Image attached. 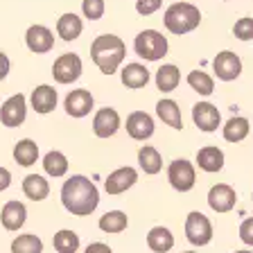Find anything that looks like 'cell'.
I'll return each instance as SVG.
<instances>
[{
	"label": "cell",
	"mask_w": 253,
	"mask_h": 253,
	"mask_svg": "<svg viewBox=\"0 0 253 253\" xmlns=\"http://www.w3.org/2000/svg\"><path fill=\"white\" fill-rule=\"evenodd\" d=\"M61 204L63 208L75 217H88L95 212L97 204H100V192L95 188V183L82 174L70 176L61 188Z\"/></svg>",
	"instance_id": "6da1fadb"
},
{
	"label": "cell",
	"mask_w": 253,
	"mask_h": 253,
	"mask_svg": "<svg viewBox=\"0 0 253 253\" xmlns=\"http://www.w3.org/2000/svg\"><path fill=\"white\" fill-rule=\"evenodd\" d=\"M126 57V45L116 34H102L90 43V59L100 68V73L113 75L118 73L120 63Z\"/></svg>",
	"instance_id": "7a4b0ae2"
},
{
	"label": "cell",
	"mask_w": 253,
	"mask_h": 253,
	"mask_svg": "<svg viewBox=\"0 0 253 253\" xmlns=\"http://www.w3.org/2000/svg\"><path fill=\"white\" fill-rule=\"evenodd\" d=\"M163 21H165L168 32L181 37V34H188V32L199 27L201 11H199V7H195L192 2H174V5L168 7Z\"/></svg>",
	"instance_id": "3957f363"
},
{
	"label": "cell",
	"mask_w": 253,
	"mask_h": 253,
	"mask_svg": "<svg viewBox=\"0 0 253 253\" xmlns=\"http://www.w3.org/2000/svg\"><path fill=\"white\" fill-rule=\"evenodd\" d=\"M133 50L145 61H158L168 54V39L156 30H142L133 41Z\"/></svg>",
	"instance_id": "277c9868"
},
{
	"label": "cell",
	"mask_w": 253,
	"mask_h": 253,
	"mask_svg": "<svg viewBox=\"0 0 253 253\" xmlns=\"http://www.w3.org/2000/svg\"><path fill=\"white\" fill-rule=\"evenodd\" d=\"M185 237L195 247H206L212 240V224L211 219L199 211H192L185 219Z\"/></svg>",
	"instance_id": "5b68a950"
},
{
	"label": "cell",
	"mask_w": 253,
	"mask_h": 253,
	"mask_svg": "<svg viewBox=\"0 0 253 253\" xmlns=\"http://www.w3.org/2000/svg\"><path fill=\"white\" fill-rule=\"evenodd\" d=\"M168 181L174 190H179V192H190L197 183L195 165L190 163V161H185V158L172 161L168 168Z\"/></svg>",
	"instance_id": "8992f818"
},
{
	"label": "cell",
	"mask_w": 253,
	"mask_h": 253,
	"mask_svg": "<svg viewBox=\"0 0 253 253\" xmlns=\"http://www.w3.org/2000/svg\"><path fill=\"white\" fill-rule=\"evenodd\" d=\"M82 75V59L75 52H66L61 57L54 59L52 66V77L57 84H73Z\"/></svg>",
	"instance_id": "52a82bcc"
},
{
	"label": "cell",
	"mask_w": 253,
	"mask_h": 253,
	"mask_svg": "<svg viewBox=\"0 0 253 253\" xmlns=\"http://www.w3.org/2000/svg\"><path fill=\"white\" fill-rule=\"evenodd\" d=\"M25 118H27L25 95H21V93L11 95L9 100H5V104L0 106V122H2L5 126H9V129L21 126L23 122H25Z\"/></svg>",
	"instance_id": "ba28073f"
},
{
	"label": "cell",
	"mask_w": 253,
	"mask_h": 253,
	"mask_svg": "<svg viewBox=\"0 0 253 253\" xmlns=\"http://www.w3.org/2000/svg\"><path fill=\"white\" fill-rule=\"evenodd\" d=\"M212 70H215L217 79H221V82H233V79H237L240 73H242V59L237 57L235 52H231V50H224V52H219L215 57Z\"/></svg>",
	"instance_id": "9c48e42d"
},
{
	"label": "cell",
	"mask_w": 253,
	"mask_h": 253,
	"mask_svg": "<svg viewBox=\"0 0 253 253\" xmlns=\"http://www.w3.org/2000/svg\"><path fill=\"white\" fill-rule=\"evenodd\" d=\"M192 120H195V125L199 126L201 131L211 133V131H217L221 116L215 104H211V102H197L192 106Z\"/></svg>",
	"instance_id": "30bf717a"
},
{
	"label": "cell",
	"mask_w": 253,
	"mask_h": 253,
	"mask_svg": "<svg viewBox=\"0 0 253 253\" xmlns=\"http://www.w3.org/2000/svg\"><path fill=\"white\" fill-rule=\"evenodd\" d=\"M120 129V116H118L116 109L111 106H104L95 113L93 118V131L97 138H111L116 136V131Z\"/></svg>",
	"instance_id": "8fae6325"
},
{
	"label": "cell",
	"mask_w": 253,
	"mask_h": 253,
	"mask_svg": "<svg viewBox=\"0 0 253 253\" xmlns=\"http://www.w3.org/2000/svg\"><path fill=\"white\" fill-rule=\"evenodd\" d=\"M235 204H237V195L228 183H217L208 192V206L215 212H228L235 208Z\"/></svg>",
	"instance_id": "7c38bea8"
},
{
	"label": "cell",
	"mask_w": 253,
	"mask_h": 253,
	"mask_svg": "<svg viewBox=\"0 0 253 253\" xmlns=\"http://www.w3.org/2000/svg\"><path fill=\"white\" fill-rule=\"evenodd\" d=\"M25 43L34 54H45L54 47V34L45 25H32L25 34Z\"/></svg>",
	"instance_id": "4fadbf2b"
},
{
	"label": "cell",
	"mask_w": 253,
	"mask_h": 253,
	"mask_svg": "<svg viewBox=\"0 0 253 253\" xmlns=\"http://www.w3.org/2000/svg\"><path fill=\"white\" fill-rule=\"evenodd\" d=\"M138 181V172L133 168H120L116 172H111L104 181V190L109 195H122Z\"/></svg>",
	"instance_id": "5bb4252c"
},
{
	"label": "cell",
	"mask_w": 253,
	"mask_h": 253,
	"mask_svg": "<svg viewBox=\"0 0 253 253\" xmlns=\"http://www.w3.org/2000/svg\"><path fill=\"white\" fill-rule=\"evenodd\" d=\"M126 133L133 140H147L154 136V120L145 111H133L131 116L126 118Z\"/></svg>",
	"instance_id": "9a60e30c"
},
{
	"label": "cell",
	"mask_w": 253,
	"mask_h": 253,
	"mask_svg": "<svg viewBox=\"0 0 253 253\" xmlns=\"http://www.w3.org/2000/svg\"><path fill=\"white\" fill-rule=\"evenodd\" d=\"M63 106H66V113H68V116L84 118V116H88L90 109H93V95H90L86 88L70 90L66 102H63Z\"/></svg>",
	"instance_id": "2e32d148"
},
{
	"label": "cell",
	"mask_w": 253,
	"mask_h": 253,
	"mask_svg": "<svg viewBox=\"0 0 253 253\" xmlns=\"http://www.w3.org/2000/svg\"><path fill=\"white\" fill-rule=\"evenodd\" d=\"M30 102H32V109L37 111V113L45 116V113H50V111L57 109V90H54L52 86L41 84V86H37V88L32 90Z\"/></svg>",
	"instance_id": "e0dca14e"
},
{
	"label": "cell",
	"mask_w": 253,
	"mask_h": 253,
	"mask_svg": "<svg viewBox=\"0 0 253 253\" xmlns=\"http://www.w3.org/2000/svg\"><path fill=\"white\" fill-rule=\"evenodd\" d=\"M25 217H27V208L25 204L21 201H7L0 211V221L7 231H18V228L25 224Z\"/></svg>",
	"instance_id": "ac0fdd59"
},
{
	"label": "cell",
	"mask_w": 253,
	"mask_h": 253,
	"mask_svg": "<svg viewBox=\"0 0 253 253\" xmlns=\"http://www.w3.org/2000/svg\"><path fill=\"white\" fill-rule=\"evenodd\" d=\"M120 79H122V84H125L126 88L138 90V88H142V86H147L149 70L145 68L142 63H126L125 68H122V73H120Z\"/></svg>",
	"instance_id": "d6986e66"
},
{
	"label": "cell",
	"mask_w": 253,
	"mask_h": 253,
	"mask_svg": "<svg viewBox=\"0 0 253 253\" xmlns=\"http://www.w3.org/2000/svg\"><path fill=\"white\" fill-rule=\"evenodd\" d=\"M197 165H199V169H204V172H219L221 168H224V152H221L219 147H212V145H208V147H201L199 152H197Z\"/></svg>",
	"instance_id": "ffe728a7"
},
{
	"label": "cell",
	"mask_w": 253,
	"mask_h": 253,
	"mask_svg": "<svg viewBox=\"0 0 253 253\" xmlns=\"http://www.w3.org/2000/svg\"><path fill=\"white\" fill-rule=\"evenodd\" d=\"M147 247L154 253H168L174 247V235L169 233V228L165 226H154L147 233Z\"/></svg>",
	"instance_id": "44dd1931"
},
{
	"label": "cell",
	"mask_w": 253,
	"mask_h": 253,
	"mask_svg": "<svg viewBox=\"0 0 253 253\" xmlns=\"http://www.w3.org/2000/svg\"><path fill=\"white\" fill-rule=\"evenodd\" d=\"M156 116L172 129H183V118H181V109L174 100H161L156 104Z\"/></svg>",
	"instance_id": "7402d4cb"
},
{
	"label": "cell",
	"mask_w": 253,
	"mask_h": 253,
	"mask_svg": "<svg viewBox=\"0 0 253 253\" xmlns=\"http://www.w3.org/2000/svg\"><path fill=\"white\" fill-rule=\"evenodd\" d=\"M82 30H84V23H82V18H79L77 14H63L57 21V34L63 41H75V39H79Z\"/></svg>",
	"instance_id": "603a6c76"
},
{
	"label": "cell",
	"mask_w": 253,
	"mask_h": 253,
	"mask_svg": "<svg viewBox=\"0 0 253 253\" xmlns=\"http://www.w3.org/2000/svg\"><path fill=\"white\" fill-rule=\"evenodd\" d=\"M23 192H25V197L32 201H43L50 195V183L43 179L41 174H30V176H25V181H23Z\"/></svg>",
	"instance_id": "cb8c5ba5"
},
{
	"label": "cell",
	"mask_w": 253,
	"mask_h": 253,
	"mask_svg": "<svg viewBox=\"0 0 253 253\" xmlns=\"http://www.w3.org/2000/svg\"><path fill=\"white\" fill-rule=\"evenodd\" d=\"M39 158V145L34 140H30V138H23V140L16 142L14 147V161L18 165H23V168H30V165L37 163Z\"/></svg>",
	"instance_id": "d4e9b609"
},
{
	"label": "cell",
	"mask_w": 253,
	"mask_h": 253,
	"mask_svg": "<svg viewBox=\"0 0 253 253\" xmlns=\"http://www.w3.org/2000/svg\"><path fill=\"white\" fill-rule=\"evenodd\" d=\"M181 82V73L176 66H172V63H165V66H161V68L156 70V86L158 90H163V93H172L176 86H179Z\"/></svg>",
	"instance_id": "484cf974"
},
{
	"label": "cell",
	"mask_w": 253,
	"mask_h": 253,
	"mask_svg": "<svg viewBox=\"0 0 253 253\" xmlns=\"http://www.w3.org/2000/svg\"><path fill=\"white\" fill-rule=\"evenodd\" d=\"M138 163H140L145 174H158L161 168H163L161 154H158V149L152 147V145H145V147L138 149Z\"/></svg>",
	"instance_id": "4316f807"
},
{
	"label": "cell",
	"mask_w": 253,
	"mask_h": 253,
	"mask_svg": "<svg viewBox=\"0 0 253 253\" xmlns=\"http://www.w3.org/2000/svg\"><path fill=\"white\" fill-rule=\"evenodd\" d=\"M126 226H129V217L122 211H109L100 217V231L111 233V235L126 231Z\"/></svg>",
	"instance_id": "83f0119b"
},
{
	"label": "cell",
	"mask_w": 253,
	"mask_h": 253,
	"mask_svg": "<svg viewBox=\"0 0 253 253\" xmlns=\"http://www.w3.org/2000/svg\"><path fill=\"white\" fill-rule=\"evenodd\" d=\"M251 126H249V120L242 116H235L224 125V140L228 142H242L244 138L249 136Z\"/></svg>",
	"instance_id": "f1b7e54d"
},
{
	"label": "cell",
	"mask_w": 253,
	"mask_h": 253,
	"mask_svg": "<svg viewBox=\"0 0 253 253\" xmlns=\"http://www.w3.org/2000/svg\"><path fill=\"white\" fill-rule=\"evenodd\" d=\"M43 169H45L50 176L59 179V176H63V174L68 172V158L63 156L61 152L52 149V152H47L45 158H43Z\"/></svg>",
	"instance_id": "f546056e"
},
{
	"label": "cell",
	"mask_w": 253,
	"mask_h": 253,
	"mask_svg": "<svg viewBox=\"0 0 253 253\" xmlns=\"http://www.w3.org/2000/svg\"><path fill=\"white\" fill-rule=\"evenodd\" d=\"M52 247L57 249V253H77V249H79V235L75 231L63 228V231L54 233Z\"/></svg>",
	"instance_id": "4dcf8cb0"
},
{
	"label": "cell",
	"mask_w": 253,
	"mask_h": 253,
	"mask_svg": "<svg viewBox=\"0 0 253 253\" xmlns=\"http://www.w3.org/2000/svg\"><path fill=\"white\" fill-rule=\"evenodd\" d=\"M11 253H43V242L41 237L25 233V235H18L11 242Z\"/></svg>",
	"instance_id": "1f68e13d"
},
{
	"label": "cell",
	"mask_w": 253,
	"mask_h": 253,
	"mask_svg": "<svg viewBox=\"0 0 253 253\" xmlns=\"http://www.w3.org/2000/svg\"><path fill=\"white\" fill-rule=\"evenodd\" d=\"M188 84H190V88L197 90L199 95H211L215 90V79L208 73H204V70H192L188 75Z\"/></svg>",
	"instance_id": "d6a6232c"
},
{
	"label": "cell",
	"mask_w": 253,
	"mask_h": 253,
	"mask_svg": "<svg viewBox=\"0 0 253 253\" xmlns=\"http://www.w3.org/2000/svg\"><path fill=\"white\" fill-rule=\"evenodd\" d=\"M82 11L88 21H100L104 16V0H82Z\"/></svg>",
	"instance_id": "836d02e7"
},
{
	"label": "cell",
	"mask_w": 253,
	"mask_h": 253,
	"mask_svg": "<svg viewBox=\"0 0 253 253\" xmlns=\"http://www.w3.org/2000/svg\"><path fill=\"white\" fill-rule=\"evenodd\" d=\"M233 34H235L240 41H251L253 39V18H249V16L240 18V21L233 25Z\"/></svg>",
	"instance_id": "e575fe53"
},
{
	"label": "cell",
	"mask_w": 253,
	"mask_h": 253,
	"mask_svg": "<svg viewBox=\"0 0 253 253\" xmlns=\"http://www.w3.org/2000/svg\"><path fill=\"white\" fill-rule=\"evenodd\" d=\"M161 0H136V11L140 16H152L161 9Z\"/></svg>",
	"instance_id": "d590c367"
},
{
	"label": "cell",
	"mask_w": 253,
	"mask_h": 253,
	"mask_svg": "<svg viewBox=\"0 0 253 253\" xmlns=\"http://www.w3.org/2000/svg\"><path fill=\"white\" fill-rule=\"evenodd\" d=\"M240 240L249 247H253V217H249L240 224Z\"/></svg>",
	"instance_id": "8d00e7d4"
},
{
	"label": "cell",
	"mask_w": 253,
	"mask_h": 253,
	"mask_svg": "<svg viewBox=\"0 0 253 253\" xmlns=\"http://www.w3.org/2000/svg\"><path fill=\"white\" fill-rule=\"evenodd\" d=\"M84 253H113V251H111V247H106L104 242H93L86 247Z\"/></svg>",
	"instance_id": "74e56055"
},
{
	"label": "cell",
	"mask_w": 253,
	"mask_h": 253,
	"mask_svg": "<svg viewBox=\"0 0 253 253\" xmlns=\"http://www.w3.org/2000/svg\"><path fill=\"white\" fill-rule=\"evenodd\" d=\"M11 185V172L7 168H0V192Z\"/></svg>",
	"instance_id": "f35d334b"
},
{
	"label": "cell",
	"mask_w": 253,
	"mask_h": 253,
	"mask_svg": "<svg viewBox=\"0 0 253 253\" xmlns=\"http://www.w3.org/2000/svg\"><path fill=\"white\" fill-rule=\"evenodd\" d=\"M9 75V57L5 52H0V82Z\"/></svg>",
	"instance_id": "ab89813d"
},
{
	"label": "cell",
	"mask_w": 253,
	"mask_h": 253,
	"mask_svg": "<svg viewBox=\"0 0 253 253\" xmlns=\"http://www.w3.org/2000/svg\"><path fill=\"white\" fill-rule=\"evenodd\" d=\"M235 253H251V251H235Z\"/></svg>",
	"instance_id": "60d3db41"
},
{
	"label": "cell",
	"mask_w": 253,
	"mask_h": 253,
	"mask_svg": "<svg viewBox=\"0 0 253 253\" xmlns=\"http://www.w3.org/2000/svg\"><path fill=\"white\" fill-rule=\"evenodd\" d=\"M185 253H195V251H185Z\"/></svg>",
	"instance_id": "b9f144b4"
}]
</instances>
